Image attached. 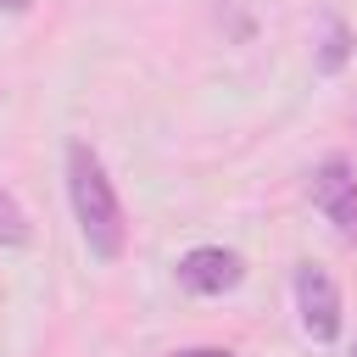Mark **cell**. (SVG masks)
Returning <instances> with one entry per match:
<instances>
[{
	"label": "cell",
	"mask_w": 357,
	"mask_h": 357,
	"mask_svg": "<svg viewBox=\"0 0 357 357\" xmlns=\"http://www.w3.org/2000/svg\"><path fill=\"white\" fill-rule=\"evenodd\" d=\"M28 234H33V229H28L22 206H17V201L0 190V245H28Z\"/></svg>",
	"instance_id": "obj_6"
},
{
	"label": "cell",
	"mask_w": 357,
	"mask_h": 357,
	"mask_svg": "<svg viewBox=\"0 0 357 357\" xmlns=\"http://www.w3.org/2000/svg\"><path fill=\"white\" fill-rule=\"evenodd\" d=\"M346 357H357V346H351V351H346Z\"/></svg>",
	"instance_id": "obj_9"
},
{
	"label": "cell",
	"mask_w": 357,
	"mask_h": 357,
	"mask_svg": "<svg viewBox=\"0 0 357 357\" xmlns=\"http://www.w3.org/2000/svg\"><path fill=\"white\" fill-rule=\"evenodd\" d=\"M346 50H351V33L340 17H324V50H318V67L324 73H340L346 67Z\"/></svg>",
	"instance_id": "obj_5"
},
{
	"label": "cell",
	"mask_w": 357,
	"mask_h": 357,
	"mask_svg": "<svg viewBox=\"0 0 357 357\" xmlns=\"http://www.w3.org/2000/svg\"><path fill=\"white\" fill-rule=\"evenodd\" d=\"M33 0H0V11H28Z\"/></svg>",
	"instance_id": "obj_8"
},
{
	"label": "cell",
	"mask_w": 357,
	"mask_h": 357,
	"mask_svg": "<svg viewBox=\"0 0 357 357\" xmlns=\"http://www.w3.org/2000/svg\"><path fill=\"white\" fill-rule=\"evenodd\" d=\"M296 312H301V329L312 340H335L340 335V290L324 268L301 262L296 268Z\"/></svg>",
	"instance_id": "obj_4"
},
{
	"label": "cell",
	"mask_w": 357,
	"mask_h": 357,
	"mask_svg": "<svg viewBox=\"0 0 357 357\" xmlns=\"http://www.w3.org/2000/svg\"><path fill=\"white\" fill-rule=\"evenodd\" d=\"M67 195H73V218L84 229V245L100 257V262H117L123 245H128V223H123V201L100 167V156L73 139L67 145Z\"/></svg>",
	"instance_id": "obj_1"
},
{
	"label": "cell",
	"mask_w": 357,
	"mask_h": 357,
	"mask_svg": "<svg viewBox=\"0 0 357 357\" xmlns=\"http://www.w3.org/2000/svg\"><path fill=\"white\" fill-rule=\"evenodd\" d=\"M312 206L324 212V223L340 234V240H357V173L346 156H324L312 167Z\"/></svg>",
	"instance_id": "obj_2"
},
{
	"label": "cell",
	"mask_w": 357,
	"mask_h": 357,
	"mask_svg": "<svg viewBox=\"0 0 357 357\" xmlns=\"http://www.w3.org/2000/svg\"><path fill=\"white\" fill-rule=\"evenodd\" d=\"M173 357H234V351H223V346H190V351H173Z\"/></svg>",
	"instance_id": "obj_7"
},
{
	"label": "cell",
	"mask_w": 357,
	"mask_h": 357,
	"mask_svg": "<svg viewBox=\"0 0 357 357\" xmlns=\"http://www.w3.org/2000/svg\"><path fill=\"white\" fill-rule=\"evenodd\" d=\"M240 279H245V262L229 245H195L178 257V284L190 296H229Z\"/></svg>",
	"instance_id": "obj_3"
}]
</instances>
